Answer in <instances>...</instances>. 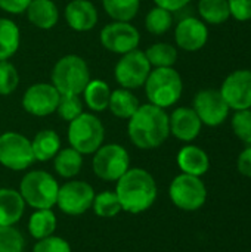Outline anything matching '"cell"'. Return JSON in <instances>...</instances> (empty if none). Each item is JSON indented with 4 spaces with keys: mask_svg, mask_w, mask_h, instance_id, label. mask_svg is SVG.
Instances as JSON below:
<instances>
[{
    "mask_svg": "<svg viewBox=\"0 0 251 252\" xmlns=\"http://www.w3.org/2000/svg\"><path fill=\"white\" fill-rule=\"evenodd\" d=\"M198 13L206 24L220 25L231 16L228 0H200Z\"/></svg>",
    "mask_w": 251,
    "mask_h": 252,
    "instance_id": "obj_28",
    "label": "cell"
},
{
    "mask_svg": "<svg viewBox=\"0 0 251 252\" xmlns=\"http://www.w3.org/2000/svg\"><path fill=\"white\" fill-rule=\"evenodd\" d=\"M231 16L237 21H250L251 0H228Z\"/></svg>",
    "mask_w": 251,
    "mask_h": 252,
    "instance_id": "obj_38",
    "label": "cell"
},
{
    "mask_svg": "<svg viewBox=\"0 0 251 252\" xmlns=\"http://www.w3.org/2000/svg\"><path fill=\"white\" fill-rule=\"evenodd\" d=\"M192 109L195 111L201 123L209 127H217L225 123L231 111L220 90L216 89L200 90L194 97Z\"/></svg>",
    "mask_w": 251,
    "mask_h": 252,
    "instance_id": "obj_13",
    "label": "cell"
},
{
    "mask_svg": "<svg viewBox=\"0 0 251 252\" xmlns=\"http://www.w3.org/2000/svg\"><path fill=\"white\" fill-rule=\"evenodd\" d=\"M93 199L95 190L89 183L72 180L59 186L56 205L68 216H81L92 208Z\"/></svg>",
    "mask_w": 251,
    "mask_h": 252,
    "instance_id": "obj_11",
    "label": "cell"
},
{
    "mask_svg": "<svg viewBox=\"0 0 251 252\" xmlns=\"http://www.w3.org/2000/svg\"><path fill=\"white\" fill-rule=\"evenodd\" d=\"M25 241L13 226H0V252H24Z\"/></svg>",
    "mask_w": 251,
    "mask_h": 252,
    "instance_id": "obj_34",
    "label": "cell"
},
{
    "mask_svg": "<svg viewBox=\"0 0 251 252\" xmlns=\"http://www.w3.org/2000/svg\"><path fill=\"white\" fill-rule=\"evenodd\" d=\"M145 55L154 68H170L178 61V49L169 43H155L145 50Z\"/></svg>",
    "mask_w": 251,
    "mask_h": 252,
    "instance_id": "obj_29",
    "label": "cell"
},
{
    "mask_svg": "<svg viewBox=\"0 0 251 252\" xmlns=\"http://www.w3.org/2000/svg\"><path fill=\"white\" fill-rule=\"evenodd\" d=\"M105 128L96 115L83 112L68 126V142L81 155L95 154L104 143Z\"/></svg>",
    "mask_w": 251,
    "mask_h": 252,
    "instance_id": "obj_6",
    "label": "cell"
},
{
    "mask_svg": "<svg viewBox=\"0 0 251 252\" xmlns=\"http://www.w3.org/2000/svg\"><path fill=\"white\" fill-rule=\"evenodd\" d=\"M115 193L123 211L141 214L154 205L157 199V183L146 170L129 168L117 180Z\"/></svg>",
    "mask_w": 251,
    "mask_h": 252,
    "instance_id": "obj_2",
    "label": "cell"
},
{
    "mask_svg": "<svg viewBox=\"0 0 251 252\" xmlns=\"http://www.w3.org/2000/svg\"><path fill=\"white\" fill-rule=\"evenodd\" d=\"M30 3L31 0H0V9L7 13L19 15L27 10Z\"/></svg>",
    "mask_w": 251,
    "mask_h": 252,
    "instance_id": "obj_39",
    "label": "cell"
},
{
    "mask_svg": "<svg viewBox=\"0 0 251 252\" xmlns=\"http://www.w3.org/2000/svg\"><path fill=\"white\" fill-rule=\"evenodd\" d=\"M89 81V66L77 55L61 58L52 69V84L61 94H81Z\"/></svg>",
    "mask_w": 251,
    "mask_h": 252,
    "instance_id": "obj_5",
    "label": "cell"
},
{
    "mask_svg": "<svg viewBox=\"0 0 251 252\" xmlns=\"http://www.w3.org/2000/svg\"><path fill=\"white\" fill-rule=\"evenodd\" d=\"M31 148L36 161L44 162L53 159L56 154L61 151L59 134L53 130H41L31 140Z\"/></svg>",
    "mask_w": 251,
    "mask_h": 252,
    "instance_id": "obj_22",
    "label": "cell"
},
{
    "mask_svg": "<svg viewBox=\"0 0 251 252\" xmlns=\"http://www.w3.org/2000/svg\"><path fill=\"white\" fill-rule=\"evenodd\" d=\"M65 21L74 31H90L98 24V10L90 0H72L65 7Z\"/></svg>",
    "mask_w": 251,
    "mask_h": 252,
    "instance_id": "obj_18",
    "label": "cell"
},
{
    "mask_svg": "<svg viewBox=\"0 0 251 252\" xmlns=\"http://www.w3.org/2000/svg\"><path fill=\"white\" fill-rule=\"evenodd\" d=\"M28 230L37 241L52 236L56 230V216L52 210H36V213L30 217Z\"/></svg>",
    "mask_w": 251,
    "mask_h": 252,
    "instance_id": "obj_27",
    "label": "cell"
},
{
    "mask_svg": "<svg viewBox=\"0 0 251 252\" xmlns=\"http://www.w3.org/2000/svg\"><path fill=\"white\" fill-rule=\"evenodd\" d=\"M152 66L146 59L145 52L142 50H132L117 62L114 75L117 83L127 90L139 89L145 84Z\"/></svg>",
    "mask_w": 251,
    "mask_h": 252,
    "instance_id": "obj_10",
    "label": "cell"
},
{
    "mask_svg": "<svg viewBox=\"0 0 251 252\" xmlns=\"http://www.w3.org/2000/svg\"><path fill=\"white\" fill-rule=\"evenodd\" d=\"M53 159L55 171L64 179H72L83 167V155L72 148L61 149Z\"/></svg>",
    "mask_w": 251,
    "mask_h": 252,
    "instance_id": "obj_25",
    "label": "cell"
},
{
    "mask_svg": "<svg viewBox=\"0 0 251 252\" xmlns=\"http://www.w3.org/2000/svg\"><path fill=\"white\" fill-rule=\"evenodd\" d=\"M61 93L49 83H36L27 89L22 97L24 109L34 117H46L56 112Z\"/></svg>",
    "mask_w": 251,
    "mask_h": 252,
    "instance_id": "obj_15",
    "label": "cell"
},
{
    "mask_svg": "<svg viewBox=\"0 0 251 252\" xmlns=\"http://www.w3.org/2000/svg\"><path fill=\"white\" fill-rule=\"evenodd\" d=\"M34 161L31 140L15 131L0 134V164L3 167L13 171H22Z\"/></svg>",
    "mask_w": 251,
    "mask_h": 252,
    "instance_id": "obj_9",
    "label": "cell"
},
{
    "mask_svg": "<svg viewBox=\"0 0 251 252\" xmlns=\"http://www.w3.org/2000/svg\"><path fill=\"white\" fill-rule=\"evenodd\" d=\"M59 185L56 179L43 170H34L24 176L19 193L27 205L34 210H52L56 205Z\"/></svg>",
    "mask_w": 251,
    "mask_h": 252,
    "instance_id": "obj_4",
    "label": "cell"
},
{
    "mask_svg": "<svg viewBox=\"0 0 251 252\" xmlns=\"http://www.w3.org/2000/svg\"><path fill=\"white\" fill-rule=\"evenodd\" d=\"M172 25H173V15L167 9L155 6L146 13L145 27L154 35H161L167 32L172 28Z\"/></svg>",
    "mask_w": 251,
    "mask_h": 252,
    "instance_id": "obj_32",
    "label": "cell"
},
{
    "mask_svg": "<svg viewBox=\"0 0 251 252\" xmlns=\"http://www.w3.org/2000/svg\"><path fill=\"white\" fill-rule=\"evenodd\" d=\"M169 124L170 133L182 142H192L197 139L203 127V123L195 111L186 106L176 108L172 115H169Z\"/></svg>",
    "mask_w": 251,
    "mask_h": 252,
    "instance_id": "obj_17",
    "label": "cell"
},
{
    "mask_svg": "<svg viewBox=\"0 0 251 252\" xmlns=\"http://www.w3.org/2000/svg\"><path fill=\"white\" fill-rule=\"evenodd\" d=\"M220 93L229 109H251V69H237L222 83Z\"/></svg>",
    "mask_w": 251,
    "mask_h": 252,
    "instance_id": "obj_14",
    "label": "cell"
},
{
    "mask_svg": "<svg viewBox=\"0 0 251 252\" xmlns=\"http://www.w3.org/2000/svg\"><path fill=\"white\" fill-rule=\"evenodd\" d=\"M25 12L30 22L40 30H50L59 21V9L53 0H31Z\"/></svg>",
    "mask_w": 251,
    "mask_h": 252,
    "instance_id": "obj_20",
    "label": "cell"
},
{
    "mask_svg": "<svg viewBox=\"0 0 251 252\" xmlns=\"http://www.w3.org/2000/svg\"><path fill=\"white\" fill-rule=\"evenodd\" d=\"M25 210V201L13 189H0V226L16 224Z\"/></svg>",
    "mask_w": 251,
    "mask_h": 252,
    "instance_id": "obj_21",
    "label": "cell"
},
{
    "mask_svg": "<svg viewBox=\"0 0 251 252\" xmlns=\"http://www.w3.org/2000/svg\"><path fill=\"white\" fill-rule=\"evenodd\" d=\"M19 75L16 68L9 61H0V94L7 96L16 90Z\"/></svg>",
    "mask_w": 251,
    "mask_h": 252,
    "instance_id": "obj_35",
    "label": "cell"
},
{
    "mask_svg": "<svg viewBox=\"0 0 251 252\" xmlns=\"http://www.w3.org/2000/svg\"><path fill=\"white\" fill-rule=\"evenodd\" d=\"M232 130L241 142L251 145V109L235 111L232 117Z\"/></svg>",
    "mask_w": 251,
    "mask_h": 252,
    "instance_id": "obj_36",
    "label": "cell"
},
{
    "mask_svg": "<svg viewBox=\"0 0 251 252\" xmlns=\"http://www.w3.org/2000/svg\"><path fill=\"white\" fill-rule=\"evenodd\" d=\"M92 167L99 179L105 182H117L130 168V157L121 145H102L95 152Z\"/></svg>",
    "mask_w": 251,
    "mask_h": 252,
    "instance_id": "obj_7",
    "label": "cell"
},
{
    "mask_svg": "<svg viewBox=\"0 0 251 252\" xmlns=\"http://www.w3.org/2000/svg\"><path fill=\"white\" fill-rule=\"evenodd\" d=\"M238 171L246 176V177H251V145H249L238 157Z\"/></svg>",
    "mask_w": 251,
    "mask_h": 252,
    "instance_id": "obj_40",
    "label": "cell"
},
{
    "mask_svg": "<svg viewBox=\"0 0 251 252\" xmlns=\"http://www.w3.org/2000/svg\"><path fill=\"white\" fill-rule=\"evenodd\" d=\"M139 41L141 34L130 22L114 21L101 30V43L112 53L126 55L132 50H136Z\"/></svg>",
    "mask_w": 251,
    "mask_h": 252,
    "instance_id": "obj_12",
    "label": "cell"
},
{
    "mask_svg": "<svg viewBox=\"0 0 251 252\" xmlns=\"http://www.w3.org/2000/svg\"><path fill=\"white\" fill-rule=\"evenodd\" d=\"M33 252H71L70 244L59 236H47L44 239L37 241Z\"/></svg>",
    "mask_w": 251,
    "mask_h": 252,
    "instance_id": "obj_37",
    "label": "cell"
},
{
    "mask_svg": "<svg viewBox=\"0 0 251 252\" xmlns=\"http://www.w3.org/2000/svg\"><path fill=\"white\" fill-rule=\"evenodd\" d=\"M175 40L178 47L185 52L201 50L209 40V28L206 22L198 18L188 16L179 21L175 30Z\"/></svg>",
    "mask_w": 251,
    "mask_h": 252,
    "instance_id": "obj_16",
    "label": "cell"
},
{
    "mask_svg": "<svg viewBox=\"0 0 251 252\" xmlns=\"http://www.w3.org/2000/svg\"><path fill=\"white\" fill-rule=\"evenodd\" d=\"M155 6H160L163 9H167L169 12H178L188 6L191 0H154Z\"/></svg>",
    "mask_w": 251,
    "mask_h": 252,
    "instance_id": "obj_41",
    "label": "cell"
},
{
    "mask_svg": "<svg viewBox=\"0 0 251 252\" xmlns=\"http://www.w3.org/2000/svg\"><path fill=\"white\" fill-rule=\"evenodd\" d=\"M92 208H93L95 214L101 219H112L117 214H120V211H123L120 201L117 198V193L109 192V190L95 195Z\"/></svg>",
    "mask_w": 251,
    "mask_h": 252,
    "instance_id": "obj_31",
    "label": "cell"
},
{
    "mask_svg": "<svg viewBox=\"0 0 251 252\" xmlns=\"http://www.w3.org/2000/svg\"><path fill=\"white\" fill-rule=\"evenodd\" d=\"M143 86L149 103L163 109L178 103L183 92L182 77L173 66L151 69Z\"/></svg>",
    "mask_w": 251,
    "mask_h": 252,
    "instance_id": "obj_3",
    "label": "cell"
},
{
    "mask_svg": "<svg viewBox=\"0 0 251 252\" xmlns=\"http://www.w3.org/2000/svg\"><path fill=\"white\" fill-rule=\"evenodd\" d=\"M84 102L93 112H102L108 108L111 89L104 80H90L84 89Z\"/></svg>",
    "mask_w": 251,
    "mask_h": 252,
    "instance_id": "obj_26",
    "label": "cell"
},
{
    "mask_svg": "<svg viewBox=\"0 0 251 252\" xmlns=\"http://www.w3.org/2000/svg\"><path fill=\"white\" fill-rule=\"evenodd\" d=\"M102 4L114 21L130 22L139 12L141 0H102Z\"/></svg>",
    "mask_w": 251,
    "mask_h": 252,
    "instance_id": "obj_30",
    "label": "cell"
},
{
    "mask_svg": "<svg viewBox=\"0 0 251 252\" xmlns=\"http://www.w3.org/2000/svg\"><path fill=\"white\" fill-rule=\"evenodd\" d=\"M21 43V32L18 25L7 18H0V61L12 58Z\"/></svg>",
    "mask_w": 251,
    "mask_h": 252,
    "instance_id": "obj_24",
    "label": "cell"
},
{
    "mask_svg": "<svg viewBox=\"0 0 251 252\" xmlns=\"http://www.w3.org/2000/svg\"><path fill=\"white\" fill-rule=\"evenodd\" d=\"M172 202L183 211H197L200 210L207 199V189L203 180L191 174H179L173 179L170 189Z\"/></svg>",
    "mask_w": 251,
    "mask_h": 252,
    "instance_id": "obj_8",
    "label": "cell"
},
{
    "mask_svg": "<svg viewBox=\"0 0 251 252\" xmlns=\"http://www.w3.org/2000/svg\"><path fill=\"white\" fill-rule=\"evenodd\" d=\"M56 112L62 120L68 123L75 120L78 115L83 114V102L80 99V94H61Z\"/></svg>",
    "mask_w": 251,
    "mask_h": 252,
    "instance_id": "obj_33",
    "label": "cell"
},
{
    "mask_svg": "<svg viewBox=\"0 0 251 252\" xmlns=\"http://www.w3.org/2000/svg\"><path fill=\"white\" fill-rule=\"evenodd\" d=\"M139 106H141V103H139L138 97L130 90L117 89V90L111 92L108 108L115 117L129 120L138 111Z\"/></svg>",
    "mask_w": 251,
    "mask_h": 252,
    "instance_id": "obj_23",
    "label": "cell"
},
{
    "mask_svg": "<svg viewBox=\"0 0 251 252\" xmlns=\"http://www.w3.org/2000/svg\"><path fill=\"white\" fill-rule=\"evenodd\" d=\"M178 165L185 174L201 177L209 171L210 159L209 155L195 145L183 146L178 154Z\"/></svg>",
    "mask_w": 251,
    "mask_h": 252,
    "instance_id": "obj_19",
    "label": "cell"
},
{
    "mask_svg": "<svg viewBox=\"0 0 251 252\" xmlns=\"http://www.w3.org/2000/svg\"><path fill=\"white\" fill-rule=\"evenodd\" d=\"M127 133L132 143L139 149H155L170 136L167 112L152 103H145L129 118Z\"/></svg>",
    "mask_w": 251,
    "mask_h": 252,
    "instance_id": "obj_1",
    "label": "cell"
}]
</instances>
